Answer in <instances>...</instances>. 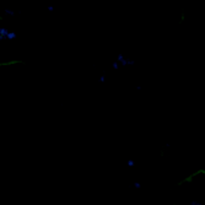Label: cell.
Segmentation results:
<instances>
[{"instance_id": "cell-1", "label": "cell", "mask_w": 205, "mask_h": 205, "mask_svg": "<svg viewBox=\"0 0 205 205\" xmlns=\"http://www.w3.org/2000/svg\"><path fill=\"white\" fill-rule=\"evenodd\" d=\"M16 63H22V61H20V60H13V61H10V63H3V64H0V66H1V65H10V64H16Z\"/></svg>"}, {"instance_id": "cell-2", "label": "cell", "mask_w": 205, "mask_h": 205, "mask_svg": "<svg viewBox=\"0 0 205 205\" xmlns=\"http://www.w3.org/2000/svg\"><path fill=\"white\" fill-rule=\"evenodd\" d=\"M0 20H1V17H0Z\"/></svg>"}]
</instances>
